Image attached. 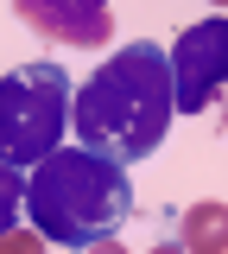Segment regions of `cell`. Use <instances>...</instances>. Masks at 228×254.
Masks as SVG:
<instances>
[{
  "label": "cell",
  "mask_w": 228,
  "mask_h": 254,
  "mask_svg": "<svg viewBox=\"0 0 228 254\" xmlns=\"http://www.w3.org/2000/svg\"><path fill=\"white\" fill-rule=\"evenodd\" d=\"M171 70H165L159 45H121L114 58H101V70L70 89V133L89 146V153L133 165V159H152L171 133Z\"/></svg>",
  "instance_id": "obj_1"
},
{
  "label": "cell",
  "mask_w": 228,
  "mask_h": 254,
  "mask_svg": "<svg viewBox=\"0 0 228 254\" xmlns=\"http://www.w3.org/2000/svg\"><path fill=\"white\" fill-rule=\"evenodd\" d=\"M19 210L32 216V229L57 248H89L101 235H114L133 210V185L114 159L89 153V146H57L32 165Z\"/></svg>",
  "instance_id": "obj_2"
},
{
  "label": "cell",
  "mask_w": 228,
  "mask_h": 254,
  "mask_svg": "<svg viewBox=\"0 0 228 254\" xmlns=\"http://www.w3.org/2000/svg\"><path fill=\"white\" fill-rule=\"evenodd\" d=\"M70 133V70L64 64H19L0 76V165L32 172Z\"/></svg>",
  "instance_id": "obj_3"
},
{
  "label": "cell",
  "mask_w": 228,
  "mask_h": 254,
  "mask_svg": "<svg viewBox=\"0 0 228 254\" xmlns=\"http://www.w3.org/2000/svg\"><path fill=\"white\" fill-rule=\"evenodd\" d=\"M171 108L178 115H203V108H216L222 102V83H228V19H203L190 26L178 45H171Z\"/></svg>",
  "instance_id": "obj_4"
},
{
  "label": "cell",
  "mask_w": 228,
  "mask_h": 254,
  "mask_svg": "<svg viewBox=\"0 0 228 254\" xmlns=\"http://www.w3.org/2000/svg\"><path fill=\"white\" fill-rule=\"evenodd\" d=\"M13 13L38 38H57V45H76V51H101L108 32H114L108 0H13Z\"/></svg>",
  "instance_id": "obj_5"
},
{
  "label": "cell",
  "mask_w": 228,
  "mask_h": 254,
  "mask_svg": "<svg viewBox=\"0 0 228 254\" xmlns=\"http://www.w3.org/2000/svg\"><path fill=\"white\" fill-rule=\"evenodd\" d=\"M184 254H228V210L209 197V203H190L184 210Z\"/></svg>",
  "instance_id": "obj_6"
},
{
  "label": "cell",
  "mask_w": 228,
  "mask_h": 254,
  "mask_svg": "<svg viewBox=\"0 0 228 254\" xmlns=\"http://www.w3.org/2000/svg\"><path fill=\"white\" fill-rule=\"evenodd\" d=\"M19 197H26V178H19L13 165H0V229L19 222Z\"/></svg>",
  "instance_id": "obj_7"
},
{
  "label": "cell",
  "mask_w": 228,
  "mask_h": 254,
  "mask_svg": "<svg viewBox=\"0 0 228 254\" xmlns=\"http://www.w3.org/2000/svg\"><path fill=\"white\" fill-rule=\"evenodd\" d=\"M0 254H45V235L13 222V229H0Z\"/></svg>",
  "instance_id": "obj_8"
},
{
  "label": "cell",
  "mask_w": 228,
  "mask_h": 254,
  "mask_svg": "<svg viewBox=\"0 0 228 254\" xmlns=\"http://www.w3.org/2000/svg\"><path fill=\"white\" fill-rule=\"evenodd\" d=\"M83 254H127V248H121V235H101V242H89Z\"/></svg>",
  "instance_id": "obj_9"
},
{
  "label": "cell",
  "mask_w": 228,
  "mask_h": 254,
  "mask_svg": "<svg viewBox=\"0 0 228 254\" xmlns=\"http://www.w3.org/2000/svg\"><path fill=\"white\" fill-rule=\"evenodd\" d=\"M146 254H184V248H178V242H159V248H146Z\"/></svg>",
  "instance_id": "obj_10"
},
{
  "label": "cell",
  "mask_w": 228,
  "mask_h": 254,
  "mask_svg": "<svg viewBox=\"0 0 228 254\" xmlns=\"http://www.w3.org/2000/svg\"><path fill=\"white\" fill-rule=\"evenodd\" d=\"M209 6H222V0H209Z\"/></svg>",
  "instance_id": "obj_11"
}]
</instances>
